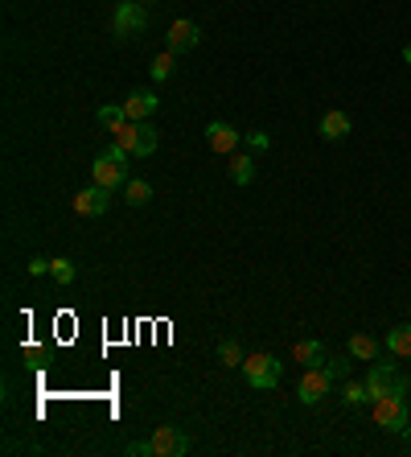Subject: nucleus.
I'll use <instances>...</instances> for the list:
<instances>
[{
    "label": "nucleus",
    "mask_w": 411,
    "mask_h": 457,
    "mask_svg": "<svg viewBox=\"0 0 411 457\" xmlns=\"http://www.w3.org/2000/svg\"><path fill=\"white\" fill-rule=\"evenodd\" d=\"M243 375L255 392H271V387H280L284 362L276 359V354H268V350H259V354H247L243 359Z\"/></svg>",
    "instance_id": "5"
},
{
    "label": "nucleus",
    "mask_w": 411,
    "mask_h": 457,
    "mask_svg": "<svg viewBox=\"0 0 411 457\" xmlns=\"http://www.w3.org/2000/svg\"><path fill=\"white\" fill-rule=\"evenodd\" d=\"M325 371L333 375V379H346V375H350V359H329Z\"/></svg>",
    "instance_id": "24"
},
{
    "label": "nucleus",
    "mask_w": 411,
    "mask_h": 457,
    "mask_svg": "<svg viewBox=\"0 0 411 457\" xmlns=\"http://www.w3.org/2000/svg\"><path fill=\"white\" fill-rule=\"evenodd\" d=\"M128 457H186L189 453V437L177 429V424H161L148 441H136V446L124 449Z\"/></svg>",
    "instance_id": "1"
},
{
    "label": "nucleus",
    "mask_w": 411,
    "mask_h": 457,
    "mask_svg": "<svg viewBox=\"0 0 411 457\" xmlns=\"http://www.w3.org/2000/svg\"><path fill=\"white\" fill-rule=\"evenodd\" d=\"M49 277L58 280V285H74V280H79V268H74L71 260H49Z\"/></svg>",
    "instance_id": "23"
},
{
    "label": "nucleus",
    "mask_w": 411,
    "mask_h": 457,
    "mask_svg": "<svg viewBox=\"0 0 411 457\" xmlns=\"http://www.w3.org/2000/svg\"><path fill=\"white\" fill-rule=\"evenodd\" d=\"M156 108H161V99H156V91H132V95L124 99V116H128L132 124L148 120V116H153Z\"/></svg>",
    "instance_id": "13"
},
{
    "label": "nucleus",
    "mask_w": 411,
    "mask_h": 457,
    "mask_svg": "<svg viewBox=\"0 0 411 457\" xmlns=\"http://www.w3.org/2000/svg\"><path fill=\"white\" fill-rule=\"evenodd\" d=\"M95 120H99V124H103V128H107V133L116 136L119 128L128 124V116H124V103H103V108L95 111Z\"/></svg>",
    "instance_id": "18"
},
{
    "label": "nucleus",
    "mask_w": 411,
    "mask_h": 457,
    "mask_svg": "<svg viewBox=\"0 0 411 457\" xmlns=\"http://www.w3.org/2000/svg\"><path fill=\"white\" fill-rule=\"evenodd\" d=\"M403 62H407V66H411V46H403Z\"/></svg>",
    "instance_id": "27"
},
{
    "label": "nucleus",
    "mask_w": 411,
    "mask_h": 457,
    "mask_svg": "<svg viewBox=\"0 0 411 457\" xmlns=\"http://www.w3.org/2000/svg\"><path fill=\"white\" fill-rule=\"evenodd\" d=\"M383 350H387V354H395V359H411V322L387 330V342H383Z\"/></svg>",
    "instance_id": "16"
},
{
    "label": "nucleus",
    "mask_w": 411,
    "mask_h": 457,
    "mask_svg": "<svg viewBox=\"0 0 411 457\" xmlns=\"http://www.w3.org/2000/svg\"><path fill=\"white\" fill-rule=\"evenodd\" d=\"M128 156L132 153H124L119 145L103 149V153L91 161V181L95 186H103V190H119V186H128V169H132Z\"/></svg>",
    "instance_id": "2"
},
{
    "label": "nucleus",
    "mask_w": 411,
    "mask_h": 457,
    "mask_svg": "<svg viewBox=\"0 0 411 457\" xmlns=\"http://www.w3.org/2000/svg\"><path fill=\"white\" fill-rule=\"evenodd\" d=\"M231 181H235V186H251V181H255V156L231 153Z\"/></svg>",
    "instance_id": "19"
},
{
    "label": "nucleus",
    "mask_w": 411,
    "mask_h": 457,
    "mask_svg": "<svg viewBox=\"0 0 411 457\" xmlns=\"http://www.w3.org/2000/svg\"><path fill=\"white\" fill-rule=\"evenodd\" d=\"M317 133H321V141H346V136L354 133L350 111H341V108L325 111V116H321V124H317Z\"/></svg>",
    "instance_id": "12"
},
{
    "label": "nucleus",
    "mask_w": 411,
    "mask_h": 457,
    "mask_svg": "<svg viewBox=\"0 0 411 457\" xmlns=\"http://www.w3.org/2000/svg\"><path fill=\"white\" fill-rule=\"evenodd\" d=\"M173 66H177V54H173V50H164V54H156V58H153V66H148V74H153L156 83H164V79L173 74Z\"/></svg>",
    "instance_id": "22"
},
{
    "label": "nucleus",
    "mask_w": 411,
    "mask_h": 457,
    "mask_svg": "<svg viewBox=\"0 0 411 457\" xmlns=\"http://www.w3.org/2000/svg\"><path fill=\"white\" fill-rule=\"evenodd\" d=\"M202 42V29L189 17H177L169 29H164V50H173V54H189V50Z\"/></svg>",
    "instance_id": "9"
},
{
    "label": "nucleus",
    "mask_w": 411,
    "mask_h": 457,
    "mask_svg": "<svg viewBox=\"0 0 411 457\" xmlns=\"http://www.w3.org/2000/svg\"><path fill=\"white\" fill-rule=\"evenodd\" d=\"M341 400H346V404H350V408H362V404H375V396H370V387H366V379L362 384H346L341 387Z\"/></svg>",
    "instance_id": "20"
},
{
    "label": "nucleus",
    "mask_w": 411,
    "mask_h": 457,
    "mask_svg": "<svg viewBox=\"0 0 411 457\" xmlns=\"http://www.w3.org/2000/svg\"><path fill=\"white\" fill-rule=\"evenodd\" d=\"M144 29H148V9H144L141 0L116 4V12H111V34H116L119 42H132V37H141Z\"/></svg>",
    "instance_id": "6"
},
{
    "label": "nucleus",
    "mask_w": 411,
    "mask_h": 457,
    "mask_svg": "<svg viewBox=\"0 0 411 457\" xmlns=\"http://www.w3.org/2000/svg\"><path fill=\"white\" fill-rule=\"evenodd\" d=\"M74 215H82V218H99V215H107V206H111V190H103V186H87V190H79L74 194Z\"/></svg>",
    "instance_id": "10"
},
{
    "label": "nucleus",
    "mask_w": 411,
    "mask_h": 457,
    "mask_svg": "<svg viewBox=\"0 0 411 457\" xmlns=\"http://www.w3.org/2000/svg\"><path fill=\"white\" fill-rule=\"evenodd\" d=\"M350 359H358V362L383 359V342H378L375 334H354L350 338Z\"/></svg>",
    "instance_id": "15"
},
{
    "label": "nucleus",
    "mask_w": 411,
    "mask_h": 457,
    "mask_svg": "<svg viewBox=\"0 0 411 457\" xmlns=\"http://www.w3.org/2000/svg\"><path fill=\"white\" fill-rule=\"evenodd\" d=\"M247 145H251V149H259V153H268V149H271V141H268V136H263V133H247Z\"/></svg>",
    "instance_id": "26"
},
{
    "label": "nucleus",
    "mask_w": 411,
    "mask_h": 457,
    "mask_svg": "<svg viewBox=\"0 0 411 457\" xmlns=\"http://www.w3.org/2000/svg\"><path fill=\"white\" fill-rule=\"evenodd\" d=\"M239 128H231V124H223V120H214V124H206V145L214 149L218 156H231L239 149Z\"/></svg>",
    "instance_id": "11"
},
{
    "label": "nucleus",
    "mask_w": 411,
    "mask_h": 457,
    "mask_svg": "<svg viewBox=\"0 0 411 457\" xmlns=\"http://www.w3.org/2000/svg\"><path fill=\"white\" fill-rule=\"evenodd\" d=\"M29 277H49V260H46V255H34V260H29Z\"/></svg>",
    "instance_id": "25"
},
{
    "label": "nucleus",
    "mask_w": 411,
    "mask_h": 457,
    "mask_svg": "<svg viewBox=\"0 0 411 457\" xmlns=\"http://www.w3.org/2000/svg\"><path fill=\"white\" fill-rule=\"evenodd\" d=\"M141 4H148V0H141Z\"/></svg>",
    "instance_id": "29"
},
{
    "label": "nucleus",
    "mask_w": 411,
    "mask_h": 457,
    "mask_svg": "<svg viewBox=\"0 0 411 457\" xmlns=\"http://www.w3.org/2000/svg\"><path fill=\"white\" fill-rule=\"evenodd\" d=\"M243 347H239L235 338H223V342H218V362H223V367H243Z\"/></svg>",
    "instance_id": "21"
},
{
    "label": "nucleus",
    "mask_w": 411,
    "mask_h": 457,
    "mask_svg": "<svg viewBox=\"0 0 411 457\" xmlns=\"http://www.w3.org/2000/svg\"><path fill=\"white\" fill-rule=\"evenodd\" d=\"M124 202L128 206H148L153 202V181H144V178H128V186H124Z\"/></svg>",
    "instance_id": "17"
},
{
    "label": "nucleus",
    "mask_w": 411,
    "mask_h": 457,
    "mask_svg": "<svg viewBox=\"0 0 411 457\" xmlns=\"http://www.w3.org/2000/svg\"><path fill=\"white\" fill-rule=\"evenodd\" d=\"M366 387H370V396H407V379H403L400 371H395V362H383V359H375V362H366Z\"/></svg>",
    "instance_id": "7"
},
{
    "label": "nucleus",
    "mask_w": 411,
    "mask_h": 457,
    "mask_svg": "<svg viewBox=\"0 0 411 457\" xmlns=\"http://www.w3.org/2000/svg\"><path fill=\"white\" fill-rule=\"evenodd\" d=\"M329 387H333V375H329L325 367H305L301 384H296V400L313 408V404H321V400L329 396Z\"/></svg>",
    "instance_id": "8"
},
{
    "label": "nucleus",
    "mask_w": 411,
    "mask_h": 457,
    "mask_svg": "<svg viewBox=\"0 0 411 457\" xmlns=\"http://www.w3.org/2000/svg\"><path fill=\"white\" fill-rule=\"evenodd\" d=\"M407 446H411V429H407Z\"/></svg>",
    "instance_id": "28"
},
{
    "label": "nucleus",
    "mask_w": 411,
    "mask_h": 457,
    "mask_svg": "<svg viewBox=\"0 0 411 457\" xmlns=\"http://www.w3.org/2000/svg\"><path fill=\"white\" fill-rule=\"evenodd\" d=\"M370 412H375V424L378 429H387V433H407L411 429V404L407 396H378L375 404H370Z\"/></svg>",
    "instance_id": "4"
},
{
    "label": "nucleus",
    "mask_w": 411,
    "mask_h": 457,
    "mask_svg": "<svg viewBox=\"0 0 411 457\" xmlns=\"http://www.w3.org/2000/svg\"><path fill=\"white\" fill-rule=\"evenodd\" d=\"M293 362H301V367H325L329 362V350L321 338H301L293 347Z\"/></svg>",
    "instance_id": "14"
},
{
    "label": "nucleus",
    "mask_w": 411,
    "mask_h": 457,
    "mask_svg": "<svg viewBox=\"0 0 411 457\" xmlns=\"http://www.w3.org/2000/svg\"><path fill=\"white\" fill-rule=\"evenodd\" d=\"M111 141H116L119 149H124V153H132V156H153L156 153V145H161V133H156L153 124L148 120H141V124H124V128H119L116 136H111Z\"/></svg>",
    "instance_id": "3"
}]
</instances>
